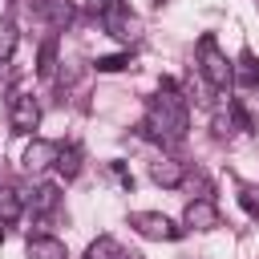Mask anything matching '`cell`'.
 Segmentation results:
<instances>
[{
	"mask_svg": "<svg viewBox=\"0 0 259 259\" xmlns=\"http://www.w3.org/2000/svg\"><path fill=\"white\" fill-rule=\"evenodd\" d=\"M130 227L142 235V239H158V243H178L186 235V227H178L174 219H166L162 210H134L130 214Z\"/></svg>",
	"mask_w": 259,
	"mask_h": 259,
	"instance_id": "277c9868",
	"label": "cell"
},
{
	"mask_svg": "<svg viewBox=\"0 0 259 259\" xmlns=\"http://www.w3.org/2000/svg\"><path fill=\"white\" fill-rule=\"evenodd\" d=\"M130 65H134L130 53H109V57H97V61H93L97 73H121V69H130Z\"/></svg>",
	"mask_w": 259,
	"mask_h": 259,
	"instance_id": "d6986e66",
	"label": "cell"
},
{
	"mask_svg": "<svg viewBox=\"0 0 259 259\" xmlns=\"http://www.w3.org/2000/svg\"><path fill=\"white\" fill-rule=\"evenodd\" d=\"M186 125H190V117H186V101L178 97V85H162L158 97H150V105H146V125H142L146 138L174 146L186 138Z\"/></svg>",
	"mask_w": 259,
	"mask_h": 259,
	"instance_id": "6da1fadb",
	"label": "cell"
},
{
	"mask_svg": "<svg viewBox=\"0 0 259 259\" xmlns=\"http://www.w3.org/2000/svg\"><path fill=\"white\" fill-rule=\"evenodd\" d=\"M239 202H243V210L251 219H259V194H255V186H239Z\"/></svg>",
	"mask_w": 259,
	"mask_h": 259,
	"instance_id": "ffe728a7",
	"label": "cell"
},
{
	"mask_svg": "<svg viewBox=\"0 0 259 259\" xmlns=\"http://www.w3.org/2000/svg\"><path fill=\"white\" fill-rule=\"evenodd\" d=\"M16 40H20L16 20H12V16H4V20H0V65H4V61L16 53Z\"/></svg>",
	"mask_w": 259,
	"mask_h": 259,
	"instance_id": "e0dca14e",
	"label": "cell"
},
{
	"mask_svg": "<svg viewBox=\"0 0 259 259\" xmlns=\"http://www.w3.org/2000/svg\"><path fill=\"white\" fill-rule=\"evenodd\" d=\"M57 170H61L65 182H73V178L81 174V150H77V146H61V150H57Z\"/></svg>",
	"mask_w": 259,
	"mask_h": 259,
	"instance_id": "2e32d148",
	"label": "cell"
},
{
	"mask_svg": "<svg viewBox=\"0 0 259 259\" xmlns=\"http://www.w3.org/2000/svg\"><path fill=\"white\" fill-rule=\"evenodd\" d=\"M57 206H61V186H57V182H40V186L28 194V210H32L36 219H49Z\"/></svg>",
	"mask_w": 259,
	"mask_h": 259,
	"instance_id": "30bf717a",
	"label": "cell"
},
{
	"mask_svg": "<svg viewBox=\"0 0 259 259\" xmlns=\"http://www.w3.org/2000/svg\"><path fill=\"white\" fill-rule=\"evenodd\" d=\"M235 85L259 89V57H255L251 49H243V57H239V65H235Z\"/></svg>",
	"mask_w": 259,
	"mask_h": 259,
	"instance_id": "4fadbf2b",
	"label": "cell"
},
{
	"mask_svg": "<svg viewBox=\"0 0 259 259\" xmlns=\"http://www.w3.org/2000/svg\"><path fill=\"white\" fill-rule=\"evenodd\" d=\"M109 166H113V174L121 178V186H125V190H134V174L125 170V162H109Z\"/></svg>",
	"mask_w": 259,
	"mask_h": 259,
	"instance_id": "44dd1931",
	"label": "cell"
},
{
	"mask_svg": "<svg viewBox=\"0 0 259 259\" xmlns=\"http://www.w3.org/2000/svg\"><path fill=\"white\" fill-rule=\"evenodd\" d=\"M198 69H202V77H206L210 89H231L235 85V65L227 61V53L219 49V40L210 32L198 36Z\"/></svg>",
	"mask_w": 259,
	"mask_h": 259,
	"instance_id": "7a4b0ae2",
	"label": "cell"
},
{
	"mask_svg": "<svg viewBox=\"0 0 259 259\" xmlns=\"http://www.w3.org/2000/svg\"><path fill=\"white\" fill-rule=\"evenodd\" d=\"M53 69H57V40L49 36V40L40 45V53H36V73H40V77H53Z\"/></svg>",
	"mask_w": 259,
	"mask_h": 259,
	"instance_id": "ac0fdd59",
	"label": "cell"
},
{
	"mask_svg": "<svg viewBox=\"0 0 259 259\" xmlns=\"http://www.w3.org/2000/svg\"><path fill=\"white\" fill-rule=\"evenodd\" d=\"M150 182H158V186L174 190V186H182V182H186V166H182L178 158L162 154V158H154V162H150Z\"/></svg>",
	"mask_w": 259,
	"mask_h": 259,
	"instance_id": "ba28073f",
	"label": "cell"
},
{
	"mask_svg": "<svg viewBox=\"0 0 259 259\" xmlns=\"http://www.w3.org/2000/svg\"><path fill=\"white\" fill-rule=\"evenodd\" d=\"M24 251H28V259H69L65 243L53 239V235H32V239L24 243Z\"/></svg>",
	"mask_w": 259,
	"mask_h": 259,
	"instance_id": "8fae6325",
	"label": "cell"
},
{
	"mask_svg": "<svg viewBox=\"0 0 259 259\" xmlns=\"http://www.w3.org/2000/svg\"><path fill=\"white\" fill-rule=\"evenodd\" d=\"M85 259H125V251H121V243H117L113 235H97V239L85 247Z\"/></svg>",
	"mask_w": 259,
	"mask_h": 259,
	"instance_id": "9a60e30c",
	"label": "cell"
},
{
	"mask_svg": "<svg viewBox=\"0 0 259 259\" xmlns=\"http://www.w3.org/2000/svg\"><path fill=\"white\" fill-rule=\"evenodd\" d=\"M182 227L186 231H214L219 227V206L210 198H190L182 210Z\"/></svg>",
	"mask_w": 259,
	"mask_h": 259,
	"instance_id": "52a82bcc",
	"label": "cell"
},
{
	"mask_svg": "<svg viewBox=\"0 0 259 259\" xmlns=\"http://www.w3.org/2000/svg\"><path fill=\"white\" fill-rule=\"evenodd\" d=\"M89 12L101 20V28H105L109 36H117V40H134L138 20L130 16L125 0H89Z\"/></svg>",
	"mask_w": 259,
	"mask_h": 259,
	"instance_id": "3957f363",
	"label": "cell"
},
{
	"mask_svg": "<svg viewBox=\"0 0 259 259\" xmlns=\"http://www.w3.org/2000/svg\"><path fill=\"white\" fill-rule=\"evenodd\" d=\"M20 214H24V198H20V190L4 186V190H0V227H12Z\"/></svg>",
	"mask_w": 259,
	"mask_h": 259,
	"instance_id": "5bb4252c",
	"label": "cell"
},
{
	"mask_svg": "<svg viewBox=\"0 0 259 259\" xmlns=\"http://www.w3.org/2000/svg\"><path fill=\"white\" fill-rule=\"evenodd\" d=\"M36 16H45L53 28H65L73 20V0H36Z\"/></svg>",
	"mask_w": 259,
	"mask_h": 259,
	"instance_id": "7c38bea8",
	"label": "cell"
},
{
	"mask_svg": "<svg viewBox=\"0 0 259 259\" xmlns=\"http://www.w3.org/2000/svg\"><path fill=\"white\" fill-rule=\"evenodd\" d=\"M36 121H40L36 97L32 93H12L8 97V125H12V134H32Z\"/></svg>",
	"mask_w": 259,
	"mask_h": 259,
	"instance_id": "5b68a950",
	"label": "cell"
},
{
	"mask_svg": "<svg viewBox=\"0 0 259 259\" xmlns=\"http://www.w3.org/2000/svg\"><path fill=\"white\" fill-rule=\"evenodd\" d=\"M210 130H214V138H235V134L251 130V117H247V109L239 101H227V109H219L210 117Z\"/></svg>",
	"mask_w": 259,
	"mask_h": 259,
	"instance_id": "8992f818",
	"label": "cell"
},
{
	"mask_svg": "<svg viewBox=\"0 0 259 259\" xmlns=\"http://www.w3.org/2000/svg\"><path fill=\"white\" fill-rule=\"evenodd\" d=\"M125 259H142V255H134V251H130V255H125Z\"/></svg>",
	"mask_w": 259,
	"mask_h": 259,
	"instance_id": "7402d4cb",
	"label": "cell"
},
{
	"mask_svg": "<svg viewBox=\"0 0 259 259\" xmlns=\"http://www.w3.org/2000/svg\"><path fill=\"white\" fill-rule=\"evenodd\" d=\"M57 142H45V138H32L28 142V150H24V170L28 174H40V170H49V166H57Z\"/></svg>",
	"mask_w": 259,
	"mask_h": 259,
	"instance_id": "9c48e42d",
	"label": "cell"
}]
</instances>
